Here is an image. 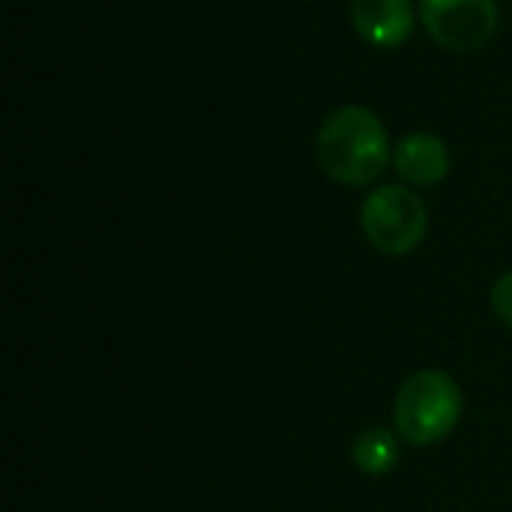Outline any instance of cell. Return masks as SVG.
I'll use <instances>...</instances> for the list:
<instances>
[{"label": "cell", "instance_id": "1", "mask_svg": "<svg viewBox=\"0 0 512 512\" xmlns=\"http://www.w3.org/2000/svg\"><path fill=\"white\" fill-rule=\"evenodd\" d=\"M318 162L342 186H372L390 162V141L381 117L366 105H342L327 114L318 132Z\"/></svg>", "mask_w": 512, "mask_h": 512}, {"label": "cell", "instance_id": "7", "mask_svg": "<svg viewBox=\"0 0 512 512\" xmlns=\"http://www.w3.org/2000/svg\"><path fill=\"white\" fill-rule=\"evenodd\" d=\"M354 465L369 477H384L399 465V441L390 429H366L354 441Z\"/></svg>", "mask_w": 512, "mask_h": 512}, {"label": "cell", "instance_id": "6", "mask_svg": "<svg viewBox=\"0 0 512 512\" xmlns=\"http://www.w3.org/2000/svg\"><path fill=\"white\" fill-rule=\"evenodd\" d=\"M393 165L408 186H435L450 174V147L432 132H414L399 141Z\"/></svg>", "mask_w": 512, "mask_h": 512}, {"label": "cell", "instance_id": "8", "mask_svg": "<svg viewBox=\"0 0 512 512\" xmlns=\"http://www.w3.org/2000/svg\"><path fill=\"white\" fill-rule=\"evenodd\" d=\"M492 309H495V315L504 324L512 327V270L495 282V288H492Z\"/></svg>", "mask_w": 512, "mask_h": 512}, {"label": "cell", "instance_id": "4", "mask_svg": "<svg viewBox=\"0 0 512 512\" xmlns=\"http://www.w3.org/2000/svg\"><path fill=\"white\" fill-rule=\"evenodd\" d=\"M420 18L429 36L450 51H480L498 33L495 0H420Z\"/></svg>", "mask_w": 512, "mask_h": 512}, {"label": "cell", "instance_id": "3", "mask_svg": "<svg viewBox=\"0 0 512 512\" xmlns=\"http://www.w3.org/2000/svg\"><path fill=\"white\" fill-rule=\"evenodd\" d=\"M360 225L378 252L408 255L426 240L429 210L426 201L408 186H378L360 207Z\"/></svg>", "mask_w": 512, "mask_h": 512}, {"label": "cell", "instance_id": "2", "mask_svg": "<svg viewBox=\"0 0 512 512\" xmlns=\"http://www.w3.org/2000/svg\"><path fill=\"white\" fill-rule=\"evenodd\" d=\"M396 432L414 447H432L453 435L462 420V390L438 369L414 372L396 396Z\"/></svg>", "mask_w": 512, "mask_h": 512}, {"label": "cell", "instance_id": "5", "mask_svg": "<svg viewBox=\"0 0 512 512\" xmlns=\"http://www.w3.org/2000/svg\"><path fill=\"white\" fill-rule=\"evenodd\" d=\"M351 21L354 30L375 48H399L417 27L411 0H354Z\"/></svg>", "mask_w": 512, "mask_h": 512}]
</instances>
